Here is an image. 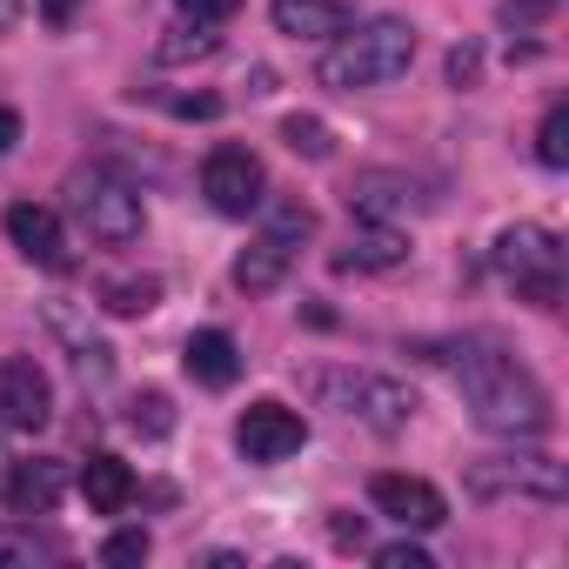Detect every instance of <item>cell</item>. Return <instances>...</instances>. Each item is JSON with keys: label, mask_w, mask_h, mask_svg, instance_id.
I'll return each instance as SVG.
<instances>
[{"label": "cell", "mask_w": 569, "mask_h": 569, "mask_svg": "<svg viewBox=\"0 0 569 569\" xmlns=\"http://www.w3.org/2000/svg\"><path fill=\"white\" fill-rule=\"evenodd\" d=\"M449 369H456V389H462V402H469V416H476V429H489V436H542L556 416H549V389L516 362V356H502L496 342H462L456 356H449Z\"/></svg>", "instance_id": "cell-1"}, {"label": "cell", "mask_w": 569, "mask_h": 569, "mask_svg": "<svg viewBox=\"0 0 569 569\" xmlns=\"http://www.w3.org/2000/svg\"><path fill=\"white\" fill-rule=\"evenodd\" d=\"M416 61V28L382 14V21H362L349 34L329 41V54L316 61V81L336 88V94H356V88H382V81H402Z\"/></svg>", "instance_id": "cell-2"}, {"label": "cell", "mask_w": 569, "mask_h": 569, "mask_svg": "<svg viewBox=\"0 0 569 569\" xmlns=\"http://www.w3.org/2000/svg\"><path fill=\"white\" fill-rule=\"evenodd\" d=\"M309 396L336 402L342 416H356V422H369V429H382V436L409 429V416L422 409L409 382H396V376H369V369H309Z\"/></svg>", "instance_id": "cell-3"}, {"label": "cell", "mask_w": 569, "mask_h": 569, "mask_svg": "<svg viewBox=\"0 0 569 569\" xmlns=\"http://www.w3.org/2000/svg\"><path fill=\"white\" fill-rule=\"evenodd\" d=\"M489 261H496V274L509 281L522 302H536V309H556V302H562V241H556L542 221L502 228L496 248H489Z\"/></svg>", "instance_id": "cell-4"}, {"label": "cell", "mask_w": 569, "mask_h": 569, "mask_svg": "<svg viewBox=\"0 0 569 569\" xmlns=\"http://www.w3.org/2000/svg\"><path fill=\"white\" fill-rule=\"evenodd\" d=\"M462 489L476 502H502V496H529V502H562L569 496V469L542 449H516V456H482L469 462Z\"/></svg>", "instance_id": "cell-5"}, {"label": "cell", "mask_w": 569, "mask_h": 569, "mask_svg": "<svg viewBox=\"0 0 569 569\" xmlns=\"http://www.w3.org/2000/svg\"><path fill=\"white\" fill-rule=\"evenodd\" d=\"M74 214H81V228H88L101 248H128V241L141 234V194H134L121 174H108V168L74 174Z\"/></svg>", "instance_id": "cell-6"}, {"label": "cell", "mask_w": 569, "mask_h": 569, "mask_svg": "<svg viewBox=\"0 0 569 569\" xmlns=\"http://www.w3.org/2000/svg\"><path fill=\"white\" fill-rule=\"evenodd\" d=\"M234 449H241V462H289V456H302L309 449V422L289 409V402H248L241 416H234Z\"/></svg>", "instance_id": "cell-7"}, {"label": "cell", "mask_w": 569, "mask_h": 569, "mask_svg": "<svg viewBox=\"0 0 569 569\" xmlns=\"http://www.w3.org/2000/svg\"><path fill=\"white\" fill-rule=\"evenodd\" d=\"M201 194H208V208L214 214H254L261 201H268V174H261V161H254V148H214L208 161H201Z\"/></svg>", "instance_id": "cell-8"}, {"label": "cell", "mask_w": 569, "mask_h": 569, "mask_svg": "<svg viewBox=\"0 0 569 569\" xmlns=\"http://www.w3.org/2000/svg\"><path fill=\"white\" fill-rule=\"evenodd\" d=\"M48 422H54V382H48V369L34 356H8V362H0V429L34 436Z\"/></svg>", "instance_id": "cell-9"}, {"label": "cell", "mask_w": 569, "mask_h": 569, "mask_svg": "<svg viewBox=\"0 0 569 569\" xmlns=\"http://www.w3.org/2000/svg\"><path fill=\"white\" fill-rule=\"evenodd\" d=\"M369 502H376L389 522H402V529H442V522H449V496H442L436 482H422V476H402V469H382V476L369 482Z\"/></svg>", "instance_id": "cell-10"}, {"label": "cell", "mask_w": 569, "mask_h": 569, "mask_svg": "<svg viewBox=\"0 0 569 569\" xmlns=\"http://www.w3.org/2000/svg\"><path fill=\"white\" fill-rule=\"evenodd\" d=\"M61 496H68V462H54V456H28L0 482V502L14 516H48V509H61Z\"/></svg>", "instance_id": "cell-11"}, {"label": "cell", "mask_w": 569, "mask_h": 569, "mask_svg": "<svg viewBox=\"0 0 569 569\" xmlns=\"http://www.w3.org/2000/svg\"><path fill=\"white\" fill-rule=\"evenodd\" d=\"M8 241L28 254V261H41V268H68L74 254H68V234H61V214L54 208H41V201H14L8 214Z\"/></svg>", "instance_id": "cell-12"}, {"label": "cell", "mask_w": 569, "mask_h": 569, "mask_svg": "<svg viewBox=\"0 0 569 569\" xmlns=\"http://www.w3.org/2000/svg\"><path fill=\"white\" fill-rule=\"evenodd\" d=\"M349 208H356V221H396V214L422 208V188H416L409 174H389V168H362V174L349 181Z\"/></svg>", "instance_id": "cell-13"}, {"label": "cell", "mask_w": 569, "mask_h": 569, "mask_svg": "<svg viewBox=\"0 0 569 569\" xmlns=\"http://www.w3.org/2000/svg\"><path fill=\"white\" fill-rule=\"evenodd\" d=\"M274 28L289 34V41H336L356 28V8L349 0H274Z\"/></svg>", "instance_id": "cell-14"}, {"label": "cell", "mask_w": 569, "mask_h": 569, "mask_svg": "<svg viewBox=\"0 0 569 569\" xmlns=\"http://www.w3.org/2000/svg\"><path fill=\"white\" fill-rule=\"evenodd\" d=\"M289 261H296V241H281V234H254L241 254H234V289L241 296H268V289H281V274H289Z\"/></svg>", "instance_id": "cell-15"}, {"label": "cell", "mask_w": 569, "mask_h": 569, "mask_svg": "<svg viewBox=\"0 0 569 569\" xmlns=\"http://www.w3.org/2000/svg\"><path fill=\"white\" fill-rule=\"evenodd\" d=\"M402 261H409V241H402L396 221H369V228H356L349 248L336 254L342 274H382V268H402Z\"/></svg>", "instance_id": "cell-16"}, {"label": "cell", "mask_w": 569, "mask_h": 569, "mask_svg": "<svg viewBox=\"0 0 569 569\" xmlns=\"http://www.w3.org/2000/svg\"><path fill=\"white\" fill-rule=\"evenodd\" d=\"M181 362H188V376L201 389H234V376H241V349H234L228 329H194L188 349H181Z\"/></svg>", "instance_id": "cell-17"}, {"label": "cell", "mask_w": 569, "mask_h": 569, "mask_svg": "<svg viewBox=\"0 0 569 569\" xmlns=\"http://www.w3.org/2000/svg\"><path fill=\"white\" fill-rule=\"evenodd\" d=\"M48 329L68 342V356H74V369H81V376H94V382H101V376L114 369V349H108V342H101V336L68 309V302H48Z\"/></svg>", "instance_id": "cell-18"}, {"label": "cell", "mask_w": 569, "mask_h": 569, "mask_svg": "<svg viewBox=\"0 0 569 569\" xmlns=\"http://www.w3.org/2000/svg\"><path fill=\"white\" fill-rule=\"evenodd\" d=\"M81 496H88L94 516H121V509L134 502V469H128L121 456H88V469H81Z\"/></svg>", "instance_id": "cell-19"}, {"label": "cell", "mask_w": 569, "mask_h": 569, "mask_svg": "<svg viewBox=\"0 0 569 569\" xmlns=\"http://www.w3.org/2000/svg\"><path fill=\"white\" fill-rule=\"evenodd\" d=\"M208 54H221V34H214L208 21H188V28H174V34L154 48V61H161V68H181V61H208Z\"/></svg>", "instance_id": "cell-20"}, {"label": "cell", "mask_w": 569, "mask_h": 569, "mask_svg": "<svg viewBox=\"0 0 569 569\" xmlns=\"http://www.w3.org/2000/svg\"><path fill=\"white\" fill-rule=\"evenodd\" d=\"M101 302H108V316H148L154 302H161V281L154 274H128V281H108V289H101Z\"/></svg>", "instance_id": "cell-21"}, {"label": "cell", "mask_w": 569, "mask_h": 569, "mask_svg": "<svg viewBox=\"0 0 569 569\" xmlns=\"http://www.w3.org/2000/svg\"><path fill=\"white\" fill-rule=\"evenodd\" d=\"M128 429H134V436H148V442H161V436L174 429V402H168L161 389L134 396V402H128Z\"/></svg>", "instance_id": "cell-22"}, {"label": "cell", "mask_w": 569, "mask_h": 569, "mask_svg": "<svg viewBox=\"0 0 569 569\" xmlns=\"http://www.w3.org/2000/svg\"><path fill=\"white\" fill-rule=\"evenodd\" d=\"M536 161L542 168H569V108H549L536 128Z\"/></svg>", "instance_id": "cell-23"}, {"label": "cell", "mask_w": 569, "mask_h": 569, "mask_svg": "<svg viewBox=\"0 0 569 569\" xmlns=\"http://www.w3.org/2000/svg\"><path fill=\"white\" fill-rule=\"evenodd\" d=\"M281 141H289L296 154H309V161H329V148H336L316 114H289V121H281Z\"/></svg>", "instance_id": "cell-24"}, {"label": "cell", "mask_w": 569, "mask_h": 569, "mask_svg": "<svg viewBox=\"0 0 569 569\" xmlns=\"http://www.w3.org/2000/svg\"><path fill=\"white\" fill-rule=\"evenodd\" d=\"M54 549L48 542H34L28 529H0V569H28V562H48Z\"/></svg>", "instance_id": "cell-25"}, {"label": "cell", "mask_w": 569, "mask_h": 569, "mask_svg": "<svg viewBox=\"0 0 569 569\" xmlns=\"http://www.w3.org/2000/svg\"><path fill=\"white\" fill-rule=\"evenodd\" d=\"M148 549H154L148 529H121V536L101 542V562H108V569H128V562H148Z\"/></svg>", "instance_id": "cell-26"}, {"label": "cell", "mask_w": 569, "mask_h": 569, "mask_svg": "<svg viewBox=\"0 0 569 569\" xmlns=\"http://www.w3.org/2000/svg\"><path fill=\"white\" fill-rule=\"evenodd\" d=\"M376 562H382V569H429V549H422V542H382Z\"/></svg>", "instance_id": "cell-27"}, {"label": "cell", "mask_w": 569, "mask_h": 569, "mask_svg": "<svg viewBox=\"0 0 569 569\" xmlns=\"http://www.w3.org/2000/svg\"><path fill=\"white\" fill-rule=\"evenodd\" d=\"M174 8H181L188 21H208V28H221V21L241 8V0H174Z\"/></svg>", "instance_id": "cell-28"}, {"label": "cell", "mask_w": 569, "mask_h": 569, "mask_svg": "<svg viewBox=\"0 0 569 569\" xmlns=\"http://www.w3.org/2000/svg\"><path fill=\"white\" fill-rule=\"evenodd\" d=\"M476 74H482V48L462 41V48L449 54V81H456V88H476Z\"/></svg>", "instance_id": "cell-29"}, {"label": "cell", "mask_w": 569, "mask_h": 569, "mask_svg": "<svg viewBox=\"0 0 569 569\" xmlns=\"http://www.w3.org/2000/svg\"><path fill=\"white\" fill-rule=\"evenodd\" d=\"M556 8V0H502V28H529V21H542Z\"/></svg>", "instance_id": "cell-30"}, {"label": "cell", "mask_w": 569, "mask_h": 569, "mask_svg": "<svg viewBox=\"0 0 569 569\" xmlns=\"http://www.w3.org/2000/svg\"><path fill=\"white\" fill-rule=\"evenodd\" d=\"M74 8H81V0H34L41 28H54V34H68V28H74Z\"/></svg>", "instance_id": "cell-31"}, {"label": "cell", "mask_w": 569, "mask_h": 569, "mask_svg": "<svg viewBox=\"0 0 569 569\" xmlns=\"http://www.w3.org/2000/svg\"><path fill=\"white\" fill-rule=\"evenodd\" d=\"M174 114H181V121H214V114H221V101H214V94H181V101H174Z\"/></svg>", "instance_id": "cell-32"}, {"label": "cell", "mask_w": 569, "mask_h": 569, "mask_svg": "<svg viewBox=\"0 0 569 569\" xmlns=\"http://www.w3.org/2000/svg\"><path fill=\"white\" fill-rule=\"evenodd\" d=\"M329 536H336L342 549H362V516H336V522H329Z\"/></svg>", "instance_id": "cell-33"}, {"label": "cell", "mask_w": 569, "mask_h": 569, "mask_svg": "<svg viewBox=\"0 0 569 569\" xmlns=\"http://www.w3.org/2000/svg\"><path fill=\"white\" fill-rule=\"evenodd\" d=\"M34 14V0H0V34H8V28H21Z\"/></svg>", "instance_id": "cell-34"}, {"label": "cell", "mask_w": 569, "mask_h": 569, "mask_svg": "<svg viewBox=\"0 0 569 569\" xmlns=\"http://www.w3.org/2000/svg\"><path fill=\"white\" fill-rule=\"evenodd\" d=\"M14 141H21V114H14V108H0V154H8Z\"/></svg>", "instance_id": "cell-35"}]
</instances>
